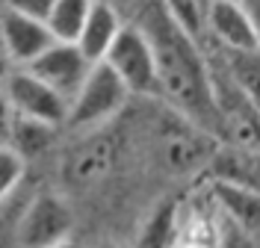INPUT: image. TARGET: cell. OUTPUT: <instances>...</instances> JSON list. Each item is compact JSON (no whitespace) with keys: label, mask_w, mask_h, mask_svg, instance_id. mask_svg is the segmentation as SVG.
<instances>
[{"label":"cell","mask_w":260,"mask_h":248,"mask_svg":"<svg viewBox=\"0 0 260 248\" xmlns=\"http://www.w3.org/2000/svg\"><path fill=\"white\" fill-rule=\"evenodd\" d=\"M139 30L148 36L154 50V68H157L154 95H160L178 116H183L186 124L198 127L201 133H219L210 74L204 56L198 53V45L180 33L160 6H148Z\"/></svg>","instance_id":"cell-1"},{"label":"cell","mask_w":260,"mask_h":248,"mask_svg":"<svg viewBox=\"0 0 260 248\" xmlns=\"http://www.w3.org/2000/svg\"><path fill=\"white\" fill-rule=\"evenodd\" d=\"M127 98L130 92L124 89V83L118 80L104 62H95L89 68L86 80L80 83L77 95L68 103L65 121L71 127H98L107 118H113L115 113H121Z\"/></svg>","instance_id":"cell-2"},{"label":"cell","mask_w":260,"mask_h":248,"mask_svg":"<svg viewBox=\"0 0 260 248\" xmlns=\"http://www.w3.org/2000/svg\"><path fill=\"white\" fill-rule=\"evenodd\" d=\"M101 62L124 83L130 95H154L157 89L154 50H151L148 36L139 30V24H121L115 42L110 45Z\"/></svg>","instance_id":"cell-3"},{"label":"cell","mask_w":260,"mask_h":248,"mask_svg":"<svg viewBox=\"0 0 260 248\" xmlns=\"http://www.w3.org/2000/svg\"><path fill=\"white\" fill-rule=\"evenodd\" d=\"M71 228H74L71 207L53 192H39L18 213L15 242L21 248H50L71 239Z\"/></svg>","instance_id":"cell-4"},{"label":"cell","mask_w":260,"mask_h":248,"mask_svg":"<svg viewBox=\"0 0 260 248\" xmlns=\"http://www.w3.org/2000/svg\"><path fill=\"white\" fill-rule=\"evenodd\" d=\"M204 33L213 36L219 50L228 53H257V18L240 0H210L204 12Z\"/></svg>","instance_id":"cell-5"},{"label":"cell","mask_w":260,"mask_h":248,"mask_svg":"<svg viewBox=\"0 0 260 248\" xmlns=\"http://www.w3.org/2000/svg\"><path fill=\"white\" fill-rule=\"evenodd\" d=\"M3 95L9 110L18 116L36 118V121H45L50 127H59L65 124L68 116V103H65L53 89H48L45 83H39L32 74H27L24 68H12L3 80Z\"/></svg>","instance_id":"cell-6"},{"label":"cell","mask_w":260,"mask_h":248,"mask_svg":"<svg viewBox=\"0 0 260 248\" xmlns=\"http://www.w3.org/2000/svg\"><path fill=\"white\" fill-rule=\"evenodd\" d=\"M89 62L80 56V50L74 45H50L45 53H39L30 65H24L27 74H32L39 83H45L48 89H53L65 103H71V98L77 95L80 83L89 74Z\"/></svg>","instance_id":"cell-7"},{"label":"cell","mask_w":260,"mask_h":248,"mask_svg":"<svg viewBox=\"0 0 260 248\" xmlns=\"http://www.w3.org/2000/svg\"><path fill=\"white\" fill-rule=\"evenodd\" d=\"M0 42H3L6 62L15 68L30 65L39 53H45L50 45H56L45 27V21L27 18L21 12H12V9L0 12Z\"/></svg>","instance_id":"cell-8"},{"label":"cell","mask_w":260,"mask_h":248,"mask_svg":"<svg viewBox=\"0 0 260 248\" xmlns=\"http://www.w3.org/2000/svg\"><path fill=\"white\" fill-rule=\"evenodd\" d=\"M160 154L162 163L169 165L172 171H192L201 163H207L210 157V142H207V133H201L192 124H172L160 133Z\"/></svg>","instance_id":"cell-9"},{"label":"cell","mask_w":260,"mask_h":248,"mask_svg":"<svg viewBox=\"0 0 260 248\" xmlns=\"http://www.w3.org/2000/svg\"><path fill=\"white\" fill-rule=\"evenodd\" d=\"M118 30H121V18L113 9V3L95 0L92 9H89V15H86V21H83L80 33L74 39V48L80 50V56L89 65H95V62H101L107 56V50L115 42Z\"/></svg>","instance_id":"cell-10"},{"label":"cell","mask_w":260,"mask_h":248,"mask_svg":"<svg viewBox=\"0 0 260 248\" xmlns=\"http://www.w3.org/2000/svg\"><path fill=\"white\" fill-rule=\"evenodd\" d=\"M113 139L110 136H89L77 148L68 154L65 160V181L74 186H89V183L101 181L110 168H113Z\"/></svg>","instance_id":"cell-11"},{"label":"cell","mask_w":260,"mask_h":248,"mask_svg":"<svg viewBox=\"0 0 260 248\" xmlns=\"http://www.w3.org/2000/svg\"><path fill=\"white\" fill-rule=\"evenodd\" d=\"M53 133H56V127H50V124H45V121H36V118L12 113L6 145L27 163V157H36V154H42V151L48 148L50 139H53Z\"/></svg>","instance_id":"cell-12"},{"label":"cell","mask_w":260,"mask_h":248,"mask_svg":"<svg viewBox=\"0 0 260 248\" xmlns=\"http://www.w3.org/2000/svg\"><path fill=\"white\" fill-rule=\"evenodd\" d=\"M175 242H178V204L162 201L145 219L133 248H175Z\"/></svg>","instance_id":"cell-13"},{"label":"cell","mask_w":260,"mask_h":248,"mask_svg":"<svg viewBox=\"0 0 260 248\" xmlns=\"http://www.w3.org/2000/svg\"><path fill=\"white\" fill-rule=\"evenodd\" d=\"M95 0H53L48 18H45V27L53 36V42L59 45H74V39L80 33L83 21L89 15Z\"/></svg>","instance_id":"cell-14"},{"label":"cell","mask_w":260,"mask_h":248,"mask_svg":"<svg viewBox=\"0 0 260 248\" xmlns=\"http://www.w3.org/2000/svg\"><path fill=\"white\" fill-rule=\"evenodd\" d=\"M216 201L222 204L237 228L243 233L257 231V189H245V186H231V183H216Z\"/></svg>","instance_id":"cell-15"},{"label":"cell","mask_w":260,"mask_h":248,"mask_svg":"<svg viewBox=\"0 0 260 248\" xmlns=\"http://www.w3.org/2000/svg\"><path fill=\"white\" fill-rule=\"evenodd\" d=\"M213 171H216V183H231L245 189L257 186V165H254V157L245 154V148L222 151L213 160Z\"/></svg>","instance_id":"cell-16"},{"label":"cell","mask_w":260,"mask_h":248,"mask_svg":"<svg viewBox=\"0 0 260 248\" xmlns=\"http://www.w3.org/2000/svg\"><path fill=\"white\" fill-rule=\"evenodd\" d=\"M257 65H260L257 53H228V50H222V74L254 103H257V86H260Z\"/></svg>","instance_id":"cell-17"},{"label":"cell","mask_w":260,"mask_h":248,"mask_svg":"<svg viewBox=\"0 0 260 248\" xmlns=\"http://www.w3.org/2000/svg\"><path fill=\"white\" fill-rule=\"evenodd\" d=\"M160 9L186 39L198 42L204 36V12H207V6L201 0H160Z\"/></svg>","instance_id":"cell-18"},{"label":"cell","mask_w":260,"mask_h":248,"mask_svg":"<svg viewBox=\"0 0 260 248\" xmlns=\"http://www.w3.org/2000/svg\"><path fill=\"white\" fill-rule=\"evenodd\" d=\"M24 171H27V163L9 145H0V204L21 186Z\"/></svg>","instance_id":"cell-19"},{"label":"cell","mask_w":260,"mask_h":248,"mask_svg":"<svg viewBox=\"0 0 260 248\" xmlns=\"http://www.w3.org/2000/svg\"><path fill=\"white\" fill-rule=\"evenodd\" d=\"M50 6H53V0H6V9L21 12L27 18H36V21H45Z\"/></svg>","instance_id":"cell-20"},{"label":"cell","mask_w":260,"mask_h":248,"mask_svg":"<svg viewBox=\"0 0 260 248\" xmlns=\"http://www.w3.org/2000/svg\"><path fill=\"white\" fill-rule=\"evenodd\" d=\"M9 121H12V110L6 103V95L0 89V145H6V136H9Z\"/></svg>","instance_id":"cell-21"},{"label":"cell","mask_w":260,"mask_h":248,"mask_svg":"<svg viewBox=\"0 0 260 248\" xmlns=\"http://www.w3.org/2000/svg\"><path fill=\"white\" fill-rule=\"evenodd\" d=\"M50 248H83V245H77L74 239H65V242H56V245H50Z\"/></svg>","instance_id":"cell-22"},{"label":"cell","mask_w":260,"mask_h":248,"mask_svg":"<svg viewBox=\"0 0 260 248\" xmlns=\"http://www.w3.org/2000/svg\"><path fill=\"white\" fill-rule=\"evenodd\" d=\"M0 62H6V53H3V42H0Z\"/></svg>","instance_id":"cell-23"},{"label":"cell","mask_w":260,"mask_h":248,"mask_svg":"<svg viewBox=\"0 0 260 248\" xmlns=\"http://www.w3.org/2000/svg\"><path fill=\"white\" fill-rule=\"evenodd\" d=\"M92 248H115V245H110V242H101V245H92Z\"/></svg>","instance_id":"cell-24"},{"label":"cell","mask_w":260,"mask_h":248,"mask_svg":"<svg viewBox=\"0 0 260 248\" xmlns=\"http://www.w3.org/2000/svg\"><path fill=\"white\" fill-rule=\"evenodd\" d=\"M201 3H204V6H207V3H210V0H201Z\"/></svg>","instance_id":"cell-25"}]
</instances>
